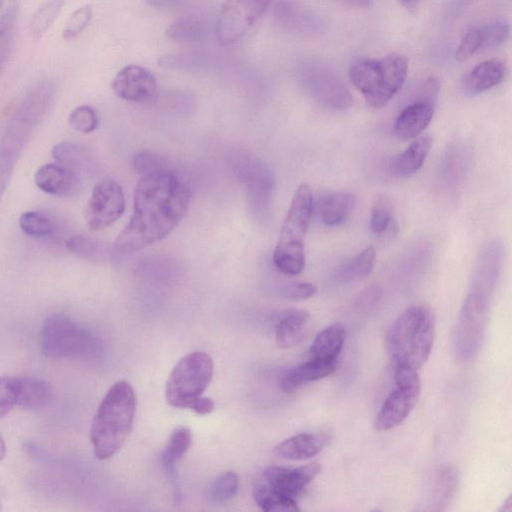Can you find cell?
I'll use <instances>...</instances> for the list:
<instances>
[{"mask_svg":"<svg viewBox=\"0 0 512 512\" xmlns=\"http://www.w3.org/2000/svg\"><path fill=\"white\" fill-rule=\"evenodd\" d=\"M190 199V188L176 172L162 168L144 174L135 188L133 213L114 250L132 253L167 237L185 216Z\"/></svg>","mask_w":512,"mask_h":512,"instance_id":"cell-1","label":"cell"},{"mask_svg":"<svg viewBox=\"0 0 512 512\" xmlns=\"http://www.w3.org/2000/svg\"><path fill=\"white\" fill-rule=\"evenodd\" d=\"M137 399L127 381L114 383L106 392L93 417L90 441L99 460L111 458L131 433Z\"/></svg>","mask_w":512,"mask_h":512,"instance_id":"cell-2","label":"cell"},{"mask_svg":"<svg viewBox=\"0 0 512 512\" xmlns=\"http://www.w3.org/2000/svg\"><path fill=\"white\" fill-rule=\"evenodd\" d=\"M313 215V193L307 183L300 184L280 229L273 252V263L282 273L298 275L305 267V237Z\"/></svg>","mask_w":512,"mask_h":512,"instance_id":"cell-3","label":"cell"},{"mask_svg":"<svg viewBox=\"0 0 512 512\" xmlns=\"http://www.w3.org/2000/svg\"><path fill=\"white\" fill-rule=\"evenodd\" d=\"M408 72V61L400 54L380 59H359L349 69L352 84L375 109L384 107L402 88Z\"/></svg>","mask_w":512,"mask_h":512,"instance_id":"cell-4","label":"cell"},{"mask_svg":"<svg viewBox=\"0 0 512 512\" xmlns=\"http://www.w3.org/2000/svg\"><path fill=\"white\" fill-rule=\"evenodd\" d=\"M40 349L54 359H96L102 353L99 339L89 330L64 314L45 319L40 330Z\"/></svg>","mask_w":512,"mask_h":512,"instance_id":"cell-5","label":"cell"},{"mask_svg":"<svg viewBox=\"0 0 512 512\" xmlns=\"http://www.w3.org/2000/svg\"><path fill=\"white\" fill-rule=\"evenodd\" d=\"M214 373L212 358L205 352H191L182 357L172 369L165 386L169 405L187 408L202 396Z\"/></svg>","mask_w":512,"mask_h":512,"instance_id":"cell-6","label":"cell"},{"mask_svg":"<svg viewBox=\"0 0 512 512\" xmlns=\"http://www.w3.org/2000/svg\"><path fill=\"white\" fill-rule=\"evenodd\" d=\"M299 81L306 93L318 104L332 110H346L353 97L339 75L320 62H304L298 69Z\"/></svg>","mask_w":512,"mask_h":512,"instance_id":"cell-7","label":"cell"},{"mask_svg":"<svg viewBox=\"0 0 512 512\" xmlns=\"http://www.w3.org/2000/svg\"><path fill=\"white\" fill-rule=\"evenodd\" d=\"M488 299L469 292L458 315L453 335L455 355L461 360L473 358L479 351L485 333Z\"/></svg>","mask_w":512,"mask_h":512,"instance_id":"cell-8","label":"cell"},{"mask_svg":"<svg viewBox=\"0 0 512 512\" xmlns=\"http://www.w3.org/2000/svg\"><path fill=\"white\" fill-rule=\"evenodd\" d=\"M271 0H225L217 22L218 42L231 45L241 39L262 16Z\"/></svg>","mask_w":512,"mask_h":512,"instance_id":"cell-9","label":"cell"},{"mask_svg":"<svg viewBox=\"0 0 512 512\" xmlns=\"http://www.w3.org/2000/svg\"><path fill=\"white\" fill-rule=\"evenodd\" d=\"M124 210L125 196L122 187L114 180H103L94 186L87 202V226L92 231L106 228L115 223Z\"/></svg>","mask_w":512,"mask_h":512,"instance_id":"cell-10","label":"cell"},{"mask_svg":"<svg viewBox=\"0 0 512 512\" xmlns=\"http://www.w3.org/2000/svg\"><path fill=\"white\" fill-rule=\"evenodd\" d=\"M502 262V244L497 240L486 244L475 261L471 275L470 292L488 299L496 285Z\"/></svg>","mask_w":512,"mask_h":512,"instance_id":"cell-11","label":"cell"},{"mask_svg":"<svg viewBox=\"0 0 512 512\" xmlns=\"http://www.w3.org/2000/svg\"><path fill=\"white\" fill-rule=\"evenodd\" d=\"M112 89L123 100L143 102L154 96L157 83L149 70L138 65H128L114 77Z\"/></svg>","mask_w":512,"mask_h":512,"instance_id":"cell-12","label":"cell"},{"mask_svg":"<svg viewBox=\"0 0 512 512\" xmlns=\"http://www.w3.org/2000/svg\"><path fill=\"white\" fill-rule=\"evenodd\" d=\"M424 308L419 305L407 308L389 327L385 337V348L395 363L406 358Z\"/></svg>","mask_w":512,"mask_h":512,"instance_id":"cell-13","label":"cell"},{"mask_svg":"<svg viewBox=\"0 0 512 512\" xmlns=\"http://www.w3.org/2000/svg\"><path fill=\"white\" fill-rule=\"evenodd\" d=\"M54 97V83L48 79L38 80L25 91L16 105L12 117L35 127L47 114Z\"/></svg>","mask_w":512,"mask_h":512,"instance_id":"cell-14","label":"cell"},{"mask_svg":"<svg viewBox=\"0 0 512 512\" xmlns=\"http://www.w3.org/2000/svg\"><path fill=\"white\" fill-rule=\"evenodd\" d=\"M421 389L397 387L387 396L381 406L374 428L378 432L388 431L399 426L415 407Z\"/></svg>","mask_w":512,"mask_h":512,"instance_id":"cell-15","label":"cell"},{"mask_svg":"<svg viewBox=\"0 0 512 512\" xmlns=\"http://www.w3.org/2000/svg\"><path fill=\"white\" fill-rule=\"evenodd\" d=\"M356 196L347 191H325L313 197V213L327 227L340 226L350 217Z\"/></svg>","mask_w":512,"mask_h":512,"instance_id":"cell-16","label":"cell"},{"mask_svg":"<svg viewBox=\"0 0 512 512\" xmlns=\"http://www.w3.org/2000/svg\"><path fill=\"white\" fill-rule=\"evenodd\" d=\"M321 470L322 467L318 463H310L293 469L271 466L265 469L264 477L274 489L295 498Z\"/></svg>","mask_w":512,"mask_h":512,"instance_id":"cell-17","label":"cell"},{"mask_svg":"<svg viewBox=\"0 0 512 512\" xmlns=\"http://www.w3.org/2000/svg\"><path fill=\"white\" fill-rule=\"evenodd\" d=\"M433 115L434 102L417 100L399 113L394 123V133L404 140L416 138L428 127Z\"/></svg>","mask_w":512,"mask_h":512,"instance_id":"cell-18","label":"cell"},{"mask_svg":"<svg viewBox=\"0 0 512 512\" xmlns=\"http://www.w3.org/2000/svg\"><path fill=\"white\" fill-rule=\"evenodd\" d=\"M337 368V360L311 358L287 370L280 378L279 386L285 393H293L304 384L320 380L332 374Z\"/></svg>","mask_w":512,"mask_h":512,"instance_id":"cell-19","label":"cell"},{"mask_svg":"<svg viewBox=\"0 0 512 512\" xmlns=\"http://www.w3.org/2000/svg\"><path fill=\"white\" fill-rule=\"evenodd\" d=\"M78 181V175L58 163L45 164L34 175L36 186L55 196L70 195L77 188Z\"/></svg>","mask_w":512,"mask_h":512,"instance_id":"cell-20","label":"cell"},{"mask_svg":"<svg viewBox=\"0 0 512 512\" xmlns=\"http://www.w3.org/2000/svg\"><path fill=\"white\" fill-rule=\"evenodd\" d=\"M470 162V153L464 144L447 148L439 165V182L444 189L454 191L463 182Z\"/></svg>","mask_w":512,"mask_h":512,"instance_id":"cell-21","label":"cell"},{"mask_svg":"<svg viewBox=\"0 0 512 512\" xmlns=\"http://www.w3.org/2000/svg\"><path fill=\"white\" fill-rule=\"evenodd\" d=\"M323 432H304L291 436L276 446V454L289 460H306L317 455L328 443Z\"/></svg>","mask_w":512,"mask_h":512,"instance_id":"cell-22","label":"cell"},{"mask_svg":"<svg viewBox=\"0 0 512 512\" xmlns=\"http://www.w3.org/2000/svg\"><path fill=\"white\" fill-rule=\"evenodd\" d=\"M506 75L505 64L498 59H488L475 65L462 79L466 92L477 94L500 84Z\"/></svg>","mask_w":512,"mask_h":512,"instance_id":"cell-23","label":"cell"},{"mask_svg":"<svg viewBox=\"0 0 512 512\" xmlns=\"http://www.w3.org/2000/svg\"><path fill=\"white\" fill-rule=\"evenodd\" d=\"M192 443V433L189 428L179 426L173 430L161 454L162 467L174 487L176 497H179L177 462L186 454Z\"/></svg>","mask_w":512,"mask_h":512,"instance_id":"cell-24","label":"cell"},{"mask_svg":"<svg viewBox=\"0 0 512 512\" xmlns=\"http://www.w3.org/2000/svg\"><path fill=\"white\" fill-rule=\"evenodd\" d=\"M459 478L456 469L451 465H442L432 474L429 486V504L432 510H444L454 498Z\"/></svg>","mask_w":512,"mask_h":512,"instance_id":"cell-25","label":"cell"},{"mask_svg":"<svg viewBox=\"0 0 512 512\" xmlns=\"http://www.w3.org/2000/svg\"><path fill=\"white\" fill-rule=\"evenodd\" d=\"M434 339V319L431 311L424 308L416 333L406 355V362L416 369L422 367L431 354Z\"/></svg>","mask_w":512,"mask_h":512,"instance_id":"cell-26","label":"cell"},{"mask_svg":"<svg viewBox=\"0 0 512 512\" xmlns=\"http://www.w3.org/2000/svg\"><path fill=\"white\" fill-rule=\"evenodd\" d=\"M27 142L23 135L7 129L0 139V201Z\"/></svg>","mask_w":512,"mask_h":512,"instance_id":"cell-27","label":"cell"},{"mask_svg":"<svg viewBox=\"0 0 512 512\" xmlns=\"http://www.w3.org/2000/svg\"><path fill=\"white\" fill-rule=\"evenodd\" d=\"M431 147L432 139L429 136L415 139L391 161V171L398 177H409L417 173L425 162Z\"/></svg>","mask_w":512,"mask_h":512,"instance_id":"cell-28","label":"cell"},{"mask_svg":"<svg viewBox=\"0 0 512 512\" xmlns=\"http://www.w3.org/2000/svg\"><path fill=\"white\" fill-rule=\"evenodd\" d=\"M309 313L306 310H289L280 318L275 340L279 348L287 349L299 343L306 330Z\"/></svg>","mask_w":512,"mask_h":512,"instance_id":"cell-29","label":"cell"},{"mask_svg":"<svg viewBox=\"0 0 512 512\" xmlns=\"http://www.w3.org/2000/svg\"><path fill=\"white\" fill-rule=\"evenodd\" d=\"M376 250L367 246L361 252L336 268L333 278L337 283L348 284L368 276L374 267Z\"/></svg>","mask_w":512,"mask_h":512,"instance_id":"cell-30","label":"cell"},{"mask_svg":"<svg viewBox=\"0 0 512 512\" xmlns=\"http://www.w3.org/2000/svg\"><path fill=\"white\" fill-rule=\"evenodd\" d=\"M344 341V327L340 323L332 324L317 334L309 348V354L311 358L337 360Z\"/></svg>","mask_w":512,"mask_h":512,"instance_id":"cell-31","label":"cell"},{"mask_svg":"<svg viewBox=\"0 0 512 512\" xmlns=\"http://www.w3.org/2000/svg\"><path fill=\"white\" fill-rule=\"evenodd\" d=\"M52 388L48 382L37 377L19 378L18 404L23 408L38 409L48 403Z\"/></svg>","mask_w":512,"mask_h":512,"instance_id":"cell-32","label":"cell"},{"mask_svg":"<svg viewBox=\"0 0 512 512\" xmlns=\"http://www.w3.org/2000/svg\"><path fill=\"white\" fill-rule=\"evenodd\" d=\"M253 498L257 506L266 512H297L300 510L294 498L279 492L269 484L256 486L253 491Z\"/></svg>","mask_w":512,"mask_h":512,"instance_id":"cell-33","label":"cell"},{"mask_svg":"<svg viewBox=\"0 0 512 512\" xmlns=\"http://www.w3.org/2000/svg\"><path fill=\"white\" fill-rule=\"evenodd\" d=\"M204 32V25L199 19L182 17L169 25L166 34L175 42L191 44L201 41Z\"/></svg>","mask_w":512,"mask_h":512,"instance_id":"cell-34","label":"cell"},{"mask_svg":"<svg viewBox=\"0 0 512 512\" xmlns=\"http://www.w3.org/2000/svg\"><path fill=\"white\" fill-rule=\"evenodd\" d=\"M51 154L56 163L78 176L85 166L86 155L83 149L75 143L60 142L53 147Z\"/></svg>","mask_w":512,"mask_h":512,"instance_id":"cell-35","label":"cell"},{"mask_svg":"<svg viewBox=\"0 0 512 512\" xmlns=\"http://www.w3.org/2000/svg\"><path fill=\"white\" fill-rule=\"evenodd\" d=\"M20 229L32 237H48L54 234L55 223L45 214L37 211H26L19 218Z\"/></svg>","mask_w":512,"mask_h":512,"instance_id":"cell-36","label":"cell"},{"mask_svg":"<svg viewBox=\"0 0 512 512\" xmlns=\"http://www.w3.org/2000/svg\"><path fill=\"white\" fill-rule=\"evenodd\" d=\"M63 4L64 0H49L33 14L30 21V32L33 38L42 37L57 18Z\"/></svg>","mask_w":512,"mask_h":512,"instance_id":"cell-37","label":"cell"},{"mask_svg":"<svg viewBox=\"0 0 512 512\" xmlns=\"http://www.w3.org/2000/svg\"><path fill=\"white\" fill-rule=\"evenodd\" d=\"M67 250L83 259L97 260L104 253V246L101 242L84 235H73L66 240Z\"/></svg>","mask_w":512,"mask_h":512,"instance_id":"cell-38","label":"cell"},{"mask_svg":"<svg viewBox=\"0 0 512 512\" xmlns=\"http://www.w3.org/2000/svg\"><path fill=\"white\" fill-rule=\"evenodd\" d=\"M239 489V477L235 472H224L216 477L208 489V495L215 502H225L233 498Z\"/></svg>","mask_w":512,"mask_h":512,"instance_id":"cell-39","label":"cell"},{"mask_svg":"<svg viewBox=\"0 0 512 512\" xmlns=\"http://www.w3.org/2000/svg\"><path fill=\"white\" fill-rule=\"evenodd\" d=\"M15 21L16 6L10 7L0 16V73L13 45Z\"/></svg>","mask_w":512,"mask_h":512,"instance_id":"cell-40","label":"cell"},{"mask_svg":"<svg viewBox=\"0 0 512 512\" xmlns=\"http://www.w3.org/2000/svg\"><path fill=\"white\" fill-rule=\"evenodd\" d=\"M393 221L392 207L386 197L375 202L370 216V229L376 235L383 234Z\"/></svg>","mask_w":512,"mask_h":512,"instance_id":"cell-41","label":"cell"},{"mask_svg":"<svg viewBox=\"0 0 512 512\" xmlns=\"http://www.w3.org/2000/svg\"><path fill=\"white\" fill-rule=\"evenodd\" d=\"M68 122L74 130L87 134L97 128L98 117L91 106L80 105L72 110Z\"/></svg>","mask_w":512,"mask_h":512,"instance_id":"cell-42","label":"cell"},{"mask_svg":"<svg viewBox=\"0 0 512 512\" xmlns=\"http://www.w3.org/2000/svg\"><path fill=\"white\" fill-rule=\"evenodd\" d=\"M19 378L0 377V417L9 413L18 404Z\"/></svg>","mask_w":512,"mask_h":512,"instance_id":"cell-43","label":"cell"},{"mask_svg":"<svg viewBox=\"0 0 512 512\" xmlns=\"http://www.w3.org/2000/svg\"><path fill=\"white\" fill-rule=\"evenodd\" d=\"M92 18V7L84 5L76 9L69 17L63 30V37L71 40L77 37L89 24Z\"/></svg>","mask_w":512,"mask_h":512,"instance_id":"cell-44","label":"cell"},{"mask_svg":"<svg viewBox=\"0 0 512 512\" xmlns=\"http://www.w3.org/2000/svg\"><path fill=\"white\" fill-rule=\"evenodd\" d=\"M483 44L482 28L478 27L469 30L457 48L456 59L460 62L470 59L479 49L483 48Z\"/></svg>","mask_w":512,"mask_h":512,"instance_id":"cell-45","label":"cell"},{"mask_svg":"<svg viewBox=\"0 0 512 512\" xmlns=\"http://www.w3.org/2000/svg\"><path fill=\"white\" fill-rule=\"evenodd\" d=\"M395 382L397 387L421 389L418 369L406 362L395 363Z\"/></svg>","mask_w":512,"mask_h":512,"instance_id":"cell-46","label":"cell"},{"mask_svg":"<svg viewBox=\"0 0 512 512\" xmlns=\"http://www.w3.org/2000/svg\"><path fill=\"white\" fill-rule=\"evenodd\" d=\"M482 28L483 48H494L503 44L509 36V26L504 22H494Z\"/></svg>","mask_w":512,"mask_h":512,"instance_id":"cell-47","label":"cell"},{"mask_svg":"<svg viewBox=\"0 0 512 512\" xmlns=\"http://www.w3.org/2000/svg\"><path fill=\"white\" fill-rule=\"evenodd\" d=\"M132 165L138 173L147 174L164 168V159L149 151H142L132 158Z\"/></svg>","mask_w":512,"mask_h":512,"instance_id":"cell-48","label":"cell"},{"mask_svg":"<svg viewBox=\"0 0 512 512\" xmlns=\"http://www.w3.org/2000/svg\"><path fill=\"white\" fill-rule=\"evenodd\" d=\"M317 292V286L310 282L290 283L282 289V294L290 300H303L312 297Z\"/></svg>","mask_w":512,"mask_h":512,"instance_id":"cell-49","label":"cell"},{"mask_svg":"<svg viewBox=\"0 0 512 512\" xmlns=\"http://www.w3.org/2000/svg\"><path fill=\"white\" fill-rule=\"evenodd\" d=\"M382 291L378 286L366 288L359 297L358 306L367 312L375 309L381 299Z\"/></svg>","mask_w":512,"mask_h":512,"instance_id":"cell-50","label":"cell"},{"mask_svg":"<svg viewBox=\"0 0 512 512\" xmlns=\"http://www.w3.org/2000/svg\"><path fill=\"white\" fill-rule=\"evenodd\" d=\"M190 410L198 415H207L214 409V402L211 398L206 396H200L189 407Z\"/></svg>","mask_w":512,"mask_h":512,"instance_id":"cell-51","label":"cell"},{"mask_svg":"<svg viewBox=\"0 0 512 512\" xmlns=\"http://www.w3.org/2000/svg\"><path fill=\"white\" fill-rule=\"evenodd\" d=\"M186 0H146V2L156 8H172L182 5Z\"/></svg>","mask_w":512,"mask_h":512,"instance_id":"cell-52","label":"cell"},{"mask_svg":"<svg viewBox=\"0 0 512 512\" xmlns=\"http://www.w3.org/2000/svg\"><path fill=\"white\" fill-rule=\"evenodd\" d=\"M339 2H342L343 4L357 7V8H366L369 7L372 0H337Z\"/></svg>","mask_w":512,"mask_h":512,"instance_id":"cell-53","label":"cell"},{"mask_svg":"<svg viewBox=\"0 0 512 512\" xmlns=\"http://www.w3.org/2000/svg\"><path fill=\"white\" fill-rule=\"evenodd\" d=\"M6 456V444L2 434L0 433V461Z\"/></svg>","mask_w":512,"mask_h":512,"instance_id":"cell-54","label":"cell"},{"mask_svg":"<svg viewBox=\"0 0 512 512\" xmlns=\"http://www.w3.org/2000/svg\"><path fill=\"white\" fill-rule=\"evenodd\" d=\"M421 0H400V2L407 8H412V7H415L417 6V4L420 2Z\"/></svg>","mask_w":512,"mask_h":512,"instance_id":"cell-55","label":"cell"},{"mask_svg":"<svg viewBox=\"0 0 512 512\" xmlns=\"http://www.w3.org/2000/svg\"><path fill=\"white\" fill-rule=\"evenodd\" d=\"M499 511H511V495L508 496Z\"/></svg>","mask_w":512,"mask_h":512,"instance_id":"cell-56","label":"cell"},{"mask_svg":"<svg viewBox=\"0 0 512 512\" xmlns=\"http://www.w3.org/2000/svg\"><path fill=\"white\" fill-rule=\"evenodd\" d=\"M5 0H0V8L2 6V4L4 3Z\"/></svg>","mask_w":512,"mask_h":512,"instance_id":"cell-57","label":"cell"},{"mask_svg":"<svg viewBox=\"0 0 512 512\" xmlns=\"http://www.w3.org/2000/svg\"><path fill=\"white\" fill-rule=\"evenodd\" d=\"M0 510H1V499H0Z\"/></svg>","mask_w":512,"mask_h":512,"instance_id":"cell-58","label":"cell"}]
</instances>
